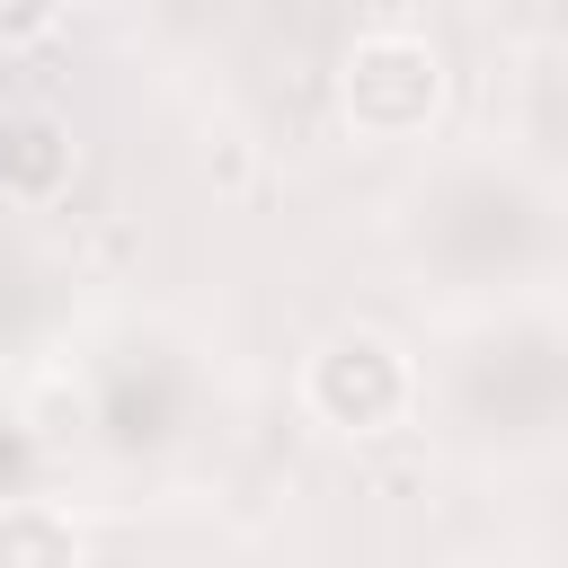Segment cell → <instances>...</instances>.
Instances as JSON below:
<instances>
[{"label":"cell","mask_w":568,"mask_h":568,"mask_svg":"<svg viewBox=\"0 0 568 568\" xmlns=\"http://www.w3.org/2000/svg\"><path fill=\"white\" fill-rule=\"evenodd\" d=\"M0 568H80V541L53 506H9L0 515Z\"/></svg>","instance_id":"4"},{"label":"cell","mask_w":568,"mask_h":568,"mask_svg":"<svg viewBox=\"0 0 568 568\" xmlns=\"http://www.w3.org/2000/svg\"><path fill=\"white\" fill-rule=\"evenodd\" d=\"M62 18V0H0V44H27Z\"/></svg>","instance_id":"5"},{"label":"cell","mask_w":568,"mask_h":568,"mask_svg":"<svg viewBox=\"0 0 568 568\" xmlns=\"http://www.w3.org/2000/svg\"><path fill=\"white\" fill-rule=\"evenodd\" d=\"M444 106V53L408 27H382V36H355L346 62H337V115L346 133L364 142H417Z\"/></svg>","instance_id":"1"},{"label":"cell","mask_w":568,"mask_h":568,"mask_svg":"<svg viewBox=\"0 0 568 568\" xmlns=\"http://www.w3.org/2000/svg\"><path fill=\"white\" fill-rule=\"evenodd\" d=\"M302 399H311V417L337 426V435H390V426L408 417V399H417V373H408V355H399L390 337L337 328V337L302 364Z\"/></svg>","instance_id":"2"},{"label":"cell","mask_w":568,"mask_h":568,"mask_svg":"<svg viewBox=\"0 0 568 568\" xmlns=\"http://www.w3.org/2000/svg\"><path fill=\"white\" fill-rule=\"evenodd\" d=\"M62 178H71V133L53 115H9L0 124V195L44 204V195H62Z\"/></svg>","instance_id":"3"}]
</instances>
